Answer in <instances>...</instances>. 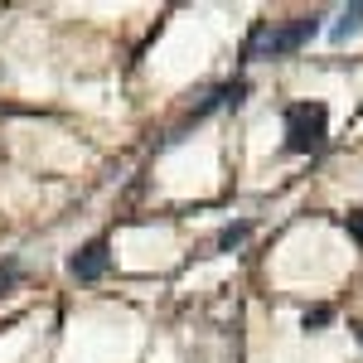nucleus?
<instances>
[{
  "mask_svg": "<svg viewBox=\"0 0 363 363\" xmlns=\"http://www.w3.org/2000/svg\"><path fill=\"white\" fill-rule=\"evenodd\" d=\"M359 29H363V0H354V5L339 10V20L330 25V39H335V44H349Z\"/></svg>",
  "mask_w": 363,
  "mask_h": 363,
  "instance_id": "4",
  "label": "nucleus"
},
{
  "mask_svg": "<svg viewBox=\"0 0 363 363\" xmlns=\"http://www.w3.org/2000/svg\"><path fill=\"white\" fill-rule=\"evenodd\" d=\"M218 102L238 112V107L247 102V78H233V83H223V87H218Z\"/></svg>",
  "mask_w": 363,
  "mask_h": 363,
  "instance_id": "5",
  "label": "nucleus"
},
{
  "mask_svg": "<svg viewBox=\"0 0 363 363\" xmlns=\"http://www.w3.org/2000/svg\"><path fill=\"white\" fill-rule=\"evenodd\" d=\"M107 267H112V247H107V238H92L87 247H78L68 257V272L78 281H102L107 277Z\"/></svg>",
  "mask_w": 363,
  "mask_h": 363,
  "instance_id": "3",
  "label": "nucleus"
},
{
  "mask_svg": "<svg viewBox=\"0 0 363 363\" xmlns=\"http://www.w3.org/2000/svg\"><path fill=\"white\" fill-rule=\"evenodd\" d=\"M247 233H252V223H228L223 233H218V252L242 247V242H247Z\"/></svg>",
  "mask_w": 363,
  "mask_h": 363,
  "instance_id": "6",
  "label": "nucleus"
},
{
  "mask_svg": "<svg viewBox=\"0 0 363 363\" xmlns=\"http://www.w3.org/2000/svg\"><path fill=\"white\" fill-rule=\"evenodd\" d=\"M320 10H310V15H296V20H286V25H262L247 34V44H242V58L247 63H257V58H291V54H301L310 39L320 34Z\"/></svg>",
  "mask_w": 363,
  "mask_h": 363,
  "instance_id": "1",
  "label": "nucleus"
},
{
  "mask_svg": "<svg viewBox=\"0 0 363 363\" xmlns=\"http://www.w3.org/2000/svg\"><path fill=\"white\" fill-rule=\"evenodd\" d=\"M344 228H349V238H354V242L363 247V208H354V213L344 218Z\"/></svg>",
  "mask_w": 363,
  "mask_h": 363,
  "instance_id": "9",
  "label": "nucleus"
},
{
  "mask_svg": "<svg viewBox=\"0 0 363 363\" xmlns=\"http://www.w3.org/2000/svg\"><path fill=\"white\" fill-rule=\"evenodd\" d=\"M330 320H335V310H330V306H310L306 315H301V330H306V335H315V330H325Z\"/></svg>",
  "mask_w": 363,
  "mask_h": 363,
  "instance_id": "7",
  "label": "nucleus"
},
{
  "mask_svg": "<svg viewBox=\"0 0 363 363\" xmlns=\"http://www.w3.org/2000/svg\"><path fill=\"white\" fill-rule=\"evenodd\" d=\"M20 281V262H0V291H10Z\"/></svg>",
  "mask_w": 363,
  "mask_h": 363,
  "instance_id": "8",
  "label": "nucleus"
},
{
  "mask_svg": "<svg viewBox=\"0 0 363 363\" xmlns=\"http://www.w3.org/2000/svg\"><path fill=\"white\" fill-rule=\"evenodd\" d=\"M281 126H286V150L291 155H310L330 136V112H325V102H291L281 112Z\"/></svg>",
  "mask_w": 363,
  "mask_h": 363,
  "instance_id": "2",
  "label": "nucleus"
}]
</instances>
